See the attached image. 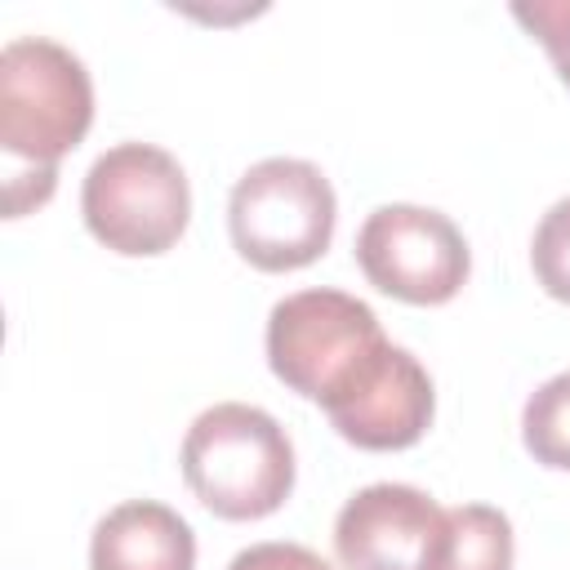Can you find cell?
I'll return each instance as SVG.
<instances>
[{"label": "cell", "mask_w": 570, "mask_h": 570, "mask_svg": "<svg viewBox=\"0 0 570 570\" xmlns=\"http://www.w3.org/2000/svg\"><path fill=\"white\" fill-rule=\"evenodd\" d=\"M512 18L552 53L557 76L570 85V0H521Z\"/></svg>", "instance_id": "4fadbf2b"}, {"label": "cell", "mask_w": 570, "mask_h": 570, "mask_svg": "<svg viewBox=\"0 0 570 570\" xmlns=\"http://www.w3.org/2000/svg\"><path fill=\"white\" fill-rule=\"evenodd\" d=\"M423 570H512V521L490 503L445 508Z\"/></svg>", "instance_id": "30bf717a"}, {"label": "cell", "mask_w": 570, "mask_h": 570, "mask_svg": "<svg viewBox=\"0 0 570 570\" xmlns=\"http://www.w3.org/2000/svg\"><path fill=\"white\" fill-rule=\"evenodd\" d=\"M80 214L94 240L116 254H165L187 232L191 187L183 165L165 147L116 142L89 165L80 187Z\"/></svg>", "instance_id": "3957f363"}, {"label": "cell", "mask_w": 570, "mask_h": 570, "mask_svg": "<svg viewBox=\"0 0 570 570\" xmlns=\"http://www.w3.org/2000/svg\"><path fill=\"white\" fill-rule=\"evenodd\" d=\"M356 263L374 289L414 307L450 303L472 272L463 232L423 205H379L356 232Z\"/></svg>", "instance_id": "8992f818"}, {"label": "cell", "mask_w": 570, "mask_h": 570, "mask_svg": "<svg viewBox=\"0 0 570 570\" xmlns=\"http://www.w3.org/2000/svg\"><path fill=\"white\" fill-rule=\"evenodd\" d=\"M227 570H330V561L303 543H285V539H267V543H254L245 552L232 557Z\"/></svg>", "instance_id": "5bb4252c"}, {"label": "cell", "mask_w": 570, "mask_h": 570, "mask_svg": "<svg viewBox=\"0 0 570 570\" xmlns=\"http://www.w3.org/2000/svg\"><path fill=\"white\" fill-rule=\"evenodd\" d=\"M445 508L396 481L356 490L334 521V552L343 570H423Z\"/></svg>", "instance_id": "ba28073f"}, {"label": "cell", "mask_w": 570, "mask_h": 570, "mask_svg": "<svg viewBox=\"0 0 570 570\" xmlns=\"http://www.w3.org/2000/svg\"><path fill=\"white\" fill-rule=\"evenodd\" d=\"M530 263H534L539 285H543L557 303H570V196L557 200V205L543 214V223L534 227Z\"/></svg>", "instance_id": "7c38bea8"}, {"label": "cell", "mask_w": 570, "mask_h": 570, "mask_svg": "<svg viewBox=\"0 0 570 570\" xmlns=\"http://www.w3.org/2000/svg\"><path fill=\"white\" fill-rule=\"evenodd\" d=\"M94 125V85L85 62L45 36H18L0 49V151L9 218L45 205L58 160Z\"/></svg>", "instance_id": "6da1fadb"}, {"label": "cell", "mask_w": 570, "mask_h": 570, "mask_svg": "<svg viewBox=\"0 0 570 570\" xmlns=\"http://www.w3.org/2000/svg\"><path fill=\"white\" fill-rule=\"evenodd\" d=\"M521 436L534 463L570 472V370L548 379L539 392H530L521 410Z\"/></svg>", "instance_id": "8fae6325"}, {"label": "cell", "mask_w": 570, "mask_h": 570, "mask_svg": "<svg viewBox=\"0 0 570 570\" xmlns=\"http://www.w3.org/2000/svg\"><path fill=\"white\" fill-rule=\"evenodd\" d=\"M321 410L334 432L361 450H405L428 432L436 396L428 370L405 347L383 343Z\"/></svg>", "instance_id": "52a82bcc"}, {"label": "cell", "mask_w": 570, "mask_h": 570, "mask_svg": "<svg viewBox=\"0 0 570 570\" xmlns=\"http://www.w3.org/2000/svg\"><path fill=\"white\" fill-rule=\"evenodd\" d=\"M383 343L370 303L343 289H298L267 316L272 374L316 405H325Z\"/></svg>", "instance_id": "5b68a950"}, {"label": "cell", "mask_w": 570, "mask_h": 570, "mask_svg": "<svg viewBox=\"0 0 570 570\" xmlns=\"http://www.w3.org/2000/svg\"><path fill=\"white\" fill-rule=\"evenodd\" d=\"M191 566H196L191 525L156 499H129L94 525L89 570H191Z\"/></svg>", "instance_id": "9c48e42d"}, {"label": "cell", "mask_w": 570, "mask_h": 570, "mask_svg": "<svg viewBox=\"0 0 570 570\" xmlns=\"http://www.w3.org/2000/svg\"><path fill=\"white\" fill-rule=\"evenodd\" d=\"M183 481L223 521L272 517L294 490V445L285 428L245 401L196 414L183 436Z\"/></svg>", "instance_id": "7a4b0ae2"}, {"label": "cell", "mask_w": 570, "mask_h": 570, "mask_svg": "<svg viewBox=\"0 0 570 570\" xmlns=\"http://www.w3.org/2000/svg\"><path fill=\"white\" fill-rule=\"evenodd\" d=\"M232 245L258 272L316 263L334 236V187L312 160L272 156L249 165L227 200Z\"/></svg>", "instance_id": "277c9868"}]
</instances>
